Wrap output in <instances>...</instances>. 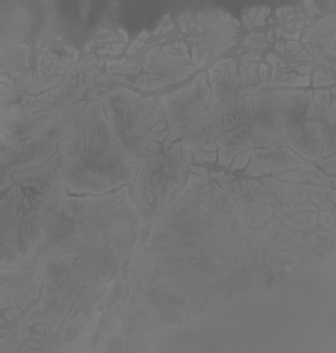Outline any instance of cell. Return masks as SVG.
I'll return each instance as SVG.
<instances>
[{
	"instance_id": "obj_1",
	"label": "cell",
	"mask_w": 336,
	"mask_h": 353,
	"mask_svg": "<svg viewBox=\"0 0 336 353\" xmlns=\"http://www.w3.org/2000/svg\"><path fill=\"white\" fill-rule=\"evenodd\" d=\"M59 154L63 183L74 194H99L130 183L140 167L119 143L98 101L78 114L77 125L60 143Z\"/></svg>"
},
{
	"instance_id": "obj_2",
	"label": "cell",
	"mask_w": 336,
	"mask_h": 353,
	"mask_svg": "<svg viewBox=\"0 0 336 353\" xmlns=\"http://www.w3.org/2000/svg\"><path fill=\"white\" fill-rule=\"evenodd\" d=\"M119 143L135 163L157 157L167 137L166 120L154 99L140 100L127 90L107 94L101 98Z\"/></svg>"
},
{
	"instance_id": "obj_3",
	"label": "cell",
	"mask_w": 336,
	"mask_h": 353,
	"mask_svg": "<svg viewBox=\"0 0 336 353\" xmlns=\"http://www.w3.org/2000/svg\"><path fill=\"white\" fill-rule=\"evenodd\" d=\"M210 95L206 77L200 74L191 85L160 100L170 127L164 147L181 135L190 137L181 143L183 145H197L199 141L210 140L226 130L224 115L211 105L207 110Z\"/></svg>"
},
{
	"instance_id": "obj_4",
	"label": "cell",
	"mask_w": 336,
	"mask_h": 353,
	"mask_svg": "<svg viewBox=\"0 0 336 353\" xmlns=\"http://www.w3.org/2000/svg\"><path fill=\"white\" fill-rule=\"evenodd\" d=\"M180 144L167 155H157L140 164L135 196L147 214H158L183 181V168L190 161L180 157Z\"/></svg>"
}]
</instances>
